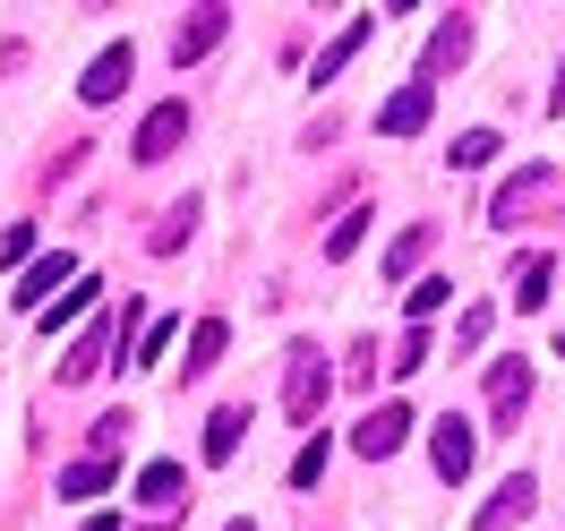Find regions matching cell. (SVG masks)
Masks as SVG:
<instances>
[{
  "instance_id": "3",
  "label": "cell",
  "mask_w": 565,
  "mask_h": 531,
  "mask_svg": "<svg viewBox=\"0 0 565 531\" xmlns=\"http://www.w3.org/2000/svg\"><path fill=\"white\" fill-rule=\"evenodd\" d=\"M223 35H232V9H223V0H206V9H189V26L172 35V70H189V61H206V52H214Z\"/></svg>"
},
{
  "instance_id": "4",
  "label": "cell",
  "mask_w": 565,
  "mask_h": 531,
  "mask_svg": "<svg viewBox=\"0 0 565 531\" xmlns=\"http://www.w3.org/2000/svg\"><path fill=\"white\" fill-rule=\"evenodd\" d=\"M403 437H412V403H377V412H369V421L352 428V446L369 463H386V455H403Z\"/></svg>"
},
{
  "instance_id": "22",
  "label": "cell",
  "mask_w": 565,
  "mask_h": 531,
  "mask_svg": "<svg viewBox=\"0 0 565 531\" xmlns=\"http://www.w3.org/2000/svg\"><path fill=\"white\" fill-rule=\"evenodd\" d=\"M189 223H198V198H180V206L163 214V223H154V257H163V248H180V241H189Z\"/></svg>"
},
{
  "instance_id": "11",
  "label": "cell",
  "mask_w": 565,
  "mask_h": 531,
  "mask_svg": "<svg viewBox=\"0 0 565 531\" xmlns=\"http://www.w3.org/2000/svg\"><path fill=\"white\" fill-rule=\"evenodd\" d=\"M61 284H77L70 257H35V266L18 275V309H35V318H43V291H61Z\"/></svg>"
},
{
  "instance_id": "5",
  "label": "cell",
  "mask_w": 565,
  "mask_h": 531,
  "mask_svg": "<svg viewBox=\"0 0 565 531\" xmlns=\"http://www.w3.org/2000/svg\"><path fill=\"white\" fill-rule=\"evenodd\" d=\"M523 403H531V369H523V360H497V369H489V421H497V437L523 428Z\"/></svg>"
},
{
  "instance_id": "10",
  "label": "cell",
  "mask_w": 565,
  "mask_h": 531,
  "mask_svg": "<svg viewBox=\"0 0 565 531\" xmlns=\"http://www.w3.org/2000/svg\"><path fill=\"white\" fill-rule=\"evenodd\" d=\"M129 70H138V52H129V43H111L104 61H95V70H86V86H77V95H86V104H111V95H120V86H129Z\"/></svg>"
},
{
  "instance_id": "24",
  "label": "cell",
  "mask_w": 565,
  "mask_h": 531,
  "mask_svg": "<svg viewBox=\"0 0 565 531\" xmlns=\"http://www.w3.org/2000/svg\"><path fill=\"white\" fill-rule=\"evenodd\" d=\"M360 232H369V206H352L343 223H334V232H326V257H352V248H360Z\"/></svg>"
},
{
  "instance_id": "26",
  "label": "cell",
  "mask_w": 565,
  "mask_h": 531,
  "mask_svg": "<svg viewBox=\"0 0 565 531\" xmlns=\"http://www.w3.org/2000/svg\"><path fill=\"white\" fill-rule=\"evenodd\" d=\"M394 369H403V378H412V369H428V326H412V334L394 343Z\"/></svg>"
},
{
  "instance_id": "25",
  "label": "cell",
  "mask_w": 565,
  "mask_h": 531,
  "mask_svg": "<svg viewBox=\"0 0 565 531\" xmlns=\"http://www.w3.org/2000/svg\"><path fill=\"white\" fill-rule=\"evenodd\" d=\"M446 291H455V284H437V275L403 291V300H412V326H420V318H437V309H446Z\"/></svg>"
},
{
  "instance_id": "13",
  "label": "cell",
  "mask_w": 565,
  "mask_h": 531,
  "mask_svg": "<svg viewBox=\"0 0 565 531\" xmlns=\"http://www.w3.org/2000/svg\"><path fill=\"white\" fill-rule=\"evenodd\" d=\"M223 343H232V326H223V318H198V326H189V360H180V378H206L214 360H223Z\"/></svg>"
},
{
  "instance_id": "19",
  "label": "cell",
  "mask_w": 565,
  "mask_h": 531,
  "mask_svg": "<svg viewBox=\"0 0 565 531\" xmlns=\"http://www.w3.org/2000/svg\"><path fill=\"white\" fill-rule=\"evenodd\" d=\"M497 163V129H462L455 138V172H489Z\"/></svg>"
},
{
  "instance_id": "29",
  "label": "cell",
  "mask_w": 565,
  "mask_h": 531,
  "mask_svg": "<svg viewBox=\"0 0 565 531\" xmlns=\"http://www.w3.org/2000/svg\"><path fill=\"white\" fill-rule=\"evenodd\" d=\"M548 104H557V111H565V70H557V95H548Z\"/></svg>"
},
{
  "instance_id": "1",
  "label": "cell",
  "mask_w": 565,
  "mask_h": 531,
  "mask_svg": "<svg viewBox=\"0 0 565 531\" xmlns=\"http://www.w3.org/2000/svg\"><path fill=\"white\" fill-rule=\"evenodd\" d=\"M138 318H146L138 300H120V318H95V326H86V334L70 343V360H61V378H70V386H86V378H95L104 360H129V326H138Z\"/></svg>"
},
{
  "instance_id": "18",
  "label": "cell",
  "mask_w": 565,
  "mask_h": 531,
  "mask_svg": "<svg viewBox=\"0 0 565 531\" xmlns=\"http://www.w3.org/2000/svg\"><path fill=\"white\" fill-rule=\"evenodd\" d=\"M548 284H557V257H523V275H514V300H523V309H540V300H548Z\"/></svg>"
},
{
  "instance_id": "7",
  "label": "cell",
  "mask_w": 565,
  "mask_h": 531,
  "mask_svg": "<svg viewBox=\"0 0 565 531\" xmlns=\"http://www.w3.org/2000/svg\"><path fill=\"white\" fill-rule=\"evenodd\" d=\"M180 138H189V104H154L138 120V146H129V155H138V163H163Z\"/></svg>"
},
{
  "instance_id": "2",
  "label": "cell",
  "mask_w": 565,
  "mask_h": 531,
  "mask_svg": "<svg viewBox=\"0 0 565 531\" xmlns=\"http://www.w3.org/2000/svg\"><path fill=\"white\" fill-rule=\"evenodd\" d=\"M282 360H291V369H282V412L309 428V421L326 412V394H334V369H326V352H318V343H291Z\"/></svg>"
},
{
  "instance_id": "8",
  "label": "cell",
  "mask_w": 565,
  "mask_h": 531,
  "mask_svg": "<svg viewBox=\"0 0 565 531\" xmlns=\"http://www.w3.org/2000/svg\"><path fill=\"white\" fill-rule=\"evenodd\" d=\"M369 35H377V18H369V9H360V18H343V35H334V43L318 52V70H309V77H318V86H334V77L352 70V52H360Z\"/></svg>"
},
{
  "instance_id": "17",
  "label": "cell",
  "mask_w": 565,
  "mask_h": 531,
  "mask_svg": "<svg viewBox=\"0 0 565 531\" xmlns=\"http://www.w3.org/2000/svg\"><path fill=\"white\" fill-rule=\"evenodd\" d=\"M241 437H248V412H214V421H206V463H232V455H241Z\"/></svg>"
},
{
  "instance_id": "14",
  "label": "cell",
  "mask_w": 565,
  "mask_h": 531,
  "mask_svg": "<svg viewBox=\"0 0 565 531\" xmlns=\"http://www.w3.org/2000/svg\"><path fill=\"white\" fill-rule=\"evenodd\" d=\"M138 497L154 506V514H172V506H189V480H180V463H146V471H138Z\"/></svg>"
},
{
  "instance_id": "30",
  "label": "cell",
  "mask_w": 565,
  "mask_h": 531,
  "mask_svg": "<svg viewBox=\"0 0 565 531\" xmlns=\"http://www.w3.org/2000/svg\"><path fill=\"white\" fill-rule=\"evenodd\" d=\"M223 531H257V523H223Z\"/></svg>"
},
{
  "instance_id": "27",
  "label": "cell",
  "mask_w": 565,
  "mask_h": 531,
  "mask_svg": "<svg viewBox=\"0 0 565 531\" xmlns=\"http://www.w3.org/2000/svg\"><path fill=\"white\" fill-rule=\"evenodd\" d=\"M26 248H35V223H9V232H0V266H18Z\"/></svg>"
},
{
  "instance_id": "16",
  "label": "cell",
  "mask_w": 565,
  "mask_h": 531,
  "mask_svg": "<svg viewBox=\"0 0 565 531\" xmlns=\"http://www.w3.org/2000/svg\"><path fill=\"white\" fill-rule=\"evenodd\" d=\"M111 480H120V463H104V455H86V463H70V471H61V497H104Z\"/></svg>"
},
{
  "instance_id": "15",
  "label": "cell",
  "mask_w": 565,
  "mask_h": 531,
  "mask_svg": "<svg viewBox=\"0 0 565 531\" xmlns=\"http://www.w3.org/2000/svg\"><path fill=\"white\" fill-rule=\"evenodd\" d=\"M95 291H104V284H95V275H77V284L61 291L52 309H43V334H61V326H77V318H86V309H95Z\"/></svg>"
},
{
  "instance_id": "9",
  "label": "cell",
  "mask_w": 565,
  "mask_h": 531,
  "mask_svg": "<svg viewBox=\"0 0 565 531\" xmlns=\"http://www.w3.org/2000/svg\"><path fill=\"white\" fill-rule=\"evenodd\" d=\"M428 111H437V95H428V86H403V95H386L377 129H386V138H420V129H428Z\"/></svg>"
},
{
  "instance_id": "23",
  "label": "cell",
  "mask_w": 565,
  "mask_h": 531,
  "mask_svg": "<svg viewBox=\"0 0 565 531\" xmlns=\"http://www.w3.org/2000/svg\"><path fill=\"white\" fill-rule=\"evenodd\" d=\"M326 480V437H309L300 455H291V489H318Z\"/></svg>"
},
{
  "instance_id": "20",
  "label": "cell",
  "mask_w": 565,
  "mask_h": 531,
  "mask_svg": "<svg viewBox=\"0 0 565 531\" xmlns=\"http://www.w3.org/2000/svg\"><path fill=\"white\" fill-rule=\"evenodd\" d=\"M428 241H437V232H428V223H412V232H403V241L386 248V275H412V266L428 257Z\"/></svg>"
},
{
  "instance_id": "21",
  "label": "cell",
  "mask_w": 565,
  "mask_h": 531,
  "mask_svg": "<svg viewBox=\"0 0 565 531\" xmlns=\"http://www.w3.org/2000/svg\"><path fill=\"white\" fill-rule=\"evenodd\" d=\"M462 52H471V26L455 18V26H437V43H428V70H455Z\"/></svg>"
},
{
  "instance_id": "12",
  "label": "cell",
  "mask_w": 565,
  "mask_h": 531,
  "mask_svg": "<svg viewBox=\"0 0 565 531\" xmlns=\"http://www.w3.org/2000/svg\"><path fill=\"white\" fill-rule=\"evenodd\" d=\"M531 506H540V489H531L523 471H514V480H505V489H497L489 506H480V523H471V531H505L514 514H531Z\"/></svg>"
},
{
  "instance_id": "28",
  "label": "cell",
  "mask_w": 565,
  "mask_h": 531,
  "mask_svg": "<svg viewBox=\"0 0 565 531\" xmlns=\"http://www.w3.org/2000/svg\"><path fill=\"white\" fill-rule=\"evenodd\" d=\"M77 531H120V523H111V514H95V523H77Z\"/></svg>"
},
{
  "instance_id": "6",
  "label": "cell",
  "mask_w": 565,
  "mask_h": 531,
  "mask_svg": "<svg viewBox=\"0 0 565 531\" xmlns=\"http://www.w3.org/2000/svg\"><path fill=\"white\" fill-rule=\"evenodd\" d=\"M471 455H480V428L446 412V421H437V437H428V463H437V480H462V471H471Z\"/></svg>"
}]
</instances>
